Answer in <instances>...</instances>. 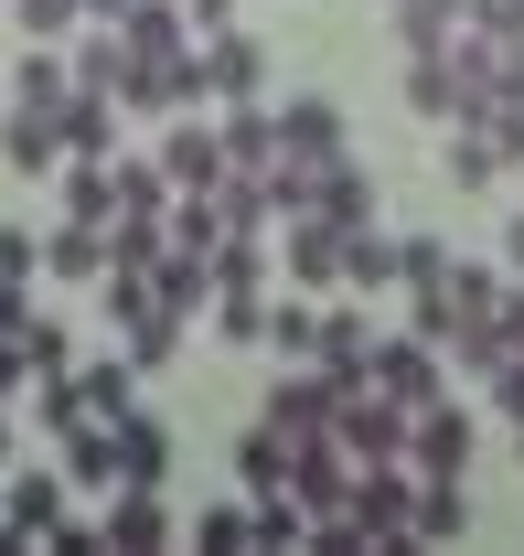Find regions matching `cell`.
<instances>
[{"mask_svg": "<svg viewBox=\"0 0 524 556\" xmlns=\"http://www.w3.org/2000/svg\"><path fill=\"white\" fill-rule=\"evenodd\" d=\"M278 268H289V289H342V236L322 214H289L278 225Z\"/></svg>", "mask_w": 524, "mask_h": 556, "instance_id": "cell-10", "label": "cell"}, {"mask_svg": "<svg viewBox=\"0 0 524 556\" xmlns=\"http://www.w3.org/2000/svg\"><path fill=\"white\" fill-rule=\"evenodd\" d=\"M118 108H129V118H183V108H203V54L194 43H183V54H129Z\"/></svg>", "mask_w": 524, "mask_h": 556, "instance_id": "cell-2", "label": "cell"}, {"mask_svg": "<svg viewBox=\"0 0 524 556\" xmlns=\"http://www.w3.org/2000/svg\"><path fill=\"white\" fill-rule=\"evenodd\" d=\"M75 11H86V22H129V0H75Z\"/></svg>", "mask_w": 524, "mask_h": 556, "instance_id": "cell-48", "label": "cell"}, {"mask_svg": "<svg viewBox=\"0 0 524 556\" xmlns=\"http://www.w3.org/2000/svg\"><path fill=\"white\" fill-rule=\"evenodd\" d=\"M267 417H278L289 439H322L332 428V375L322 364H311V375H278V386H267Z\"/></svg>", "mask_w": 524, "mask_h": 556, "instance_id": "cell-18", "label": "cell"}, {"mask_svg": "<svg viewBox=\"0 0 524 556\" xmlns=\"http://www.w3.org/2000/svg\"><path fill=\"white\" fill-rule=\"evenodd\" d=\"M0 161H11V172H65V129H54V108H11V118H0Z\"/></svg>", "mask_w": 524, "mask_h": 556, "instance_id": "cell-17", "label": "cell"}, {"mask_svg": "<svg viewBox=\"0 0 524 556\" xmlns=\"http://www.w3.org/2000/svg\"><path fill=\"white\" fill-rule=\"evenodd\" d=\"M278 161H300V172L342 161V108H332V97H289V108H278Z\"/></svg>", "mask_w": 524, "mask_h": 556, "instance_id": "cell-11", "label": "cell"}, {"mask_svg": "<svg viewBox=\"0 0 524 556\" xmlns=\"http://www.w3.org/2000/svg\"><path fill=\"white\" fill-rule=\"evenodd\" d=\"M150 300H161V311H183V321H194L203 300H214V268H203V257H172V247H161V268H150Z\"/></svg>", "mask_w": 524, "mask_h": 556, "instance_id": "cell-27", "label": "cell"}, {"mask_svg": "<svg viewBox=\"0 0 524 556\" xmlns=\"http://www.w3.org/2000/svg\"><path fill=\"white\" fill-rule=\"evenodd\" d=\"M311 321H322L311 300H267V332H258V343L278 353V364H311Z\"/></svg>", "mask_w": 524, "mask_h": 556, "instance_id": "cell-33", "label": "cell"}, {"mask_svg": "<svg viewBox=\"0 0 524 556\" xmlns=\"http://www.w3.org/2000/svg\"><path fill=\"white\" fill-rule=\"evenodd\" d=\"M65 214H75V225H108V214H118V193H108V161H65Z\"/></svg>", "mask_w": 524, "mask_h": 556, "instance_id": "cell-35", "label": "cell"}, {"mask_svg": "<svg viewBox=\"0 0 524 556\" xmlns=\"http://www.w3.org/2000/svg\"><path fill=\"white\" fill-rule=\"evenodd\" d=\"M11 11H22V33H33V43H54V33H75V22H86L75 0H11Z\"/></svg>", "mask_w": 524, "mask_h": 556, "instance_id": "cell-42", "label": "cell"}, {"mask_svg": "<svg viewBox=\"0 0 524 556\" xmlns=\"http://www.w3.org/2000/svg\"><path fill=\"white\" fill-rule=\"evenodd\" d=\"M65 54H54V43H33V54H22V65H11V108H65Z\"/></svg>", "mask_w": 524, "mask_h": 556, "instance_id": "cell-29", "label": "cell"}, {"mask_svg": "<svg viewBox=\"0 0 524 556\" xmlns=\"http://www.w3.org/2000/svg\"><path fill=\"white\" fill-rule=\"evenodd\" d=\"M172 11H183V0H172Z\"/></svg>", "mask_w": 524, "mask_h": 556, "instance_id": "cell-51", "label": "cell"}, {"mask_svg": "<svg viewBox=\"0 0 524 556\" xmlns=\"http://www.w3.org/2000/svg\"><path fill=\"white\" fill-rule=\"evenodd\" d=\"M203 268H214V289H267V236H225Z\"/></svg>", "mask_w": 524, "mask_h": 556, "instance_id": "cell-36", "label": "cell"}, {"mask_svg": "<svg viewBox=\"0 0 524 556\" xmlns=\"http://www.w3.org/2000/svg\"><path fill=\"white\" fill-rule=\"evenodd\" d=\"M364 386L386 396V407H428V396H450V364H439V343H417V332H396V343L364 353Z\"/></svg>", "mask_w": 524, "mask_h": 556, "instance_id": "cell-4", "label": "cell"}, {"mask_svg": "<svg viewBox=\"0 0 524 556\" xmlns=\"http://www.w3.org/2000/svg\"><path fill=\"white\" fill-rule=\"evenodd\" d=\"M150 161H161V182H172V193H214V182H225V139H214V118H194V108L161 129Z\"/></svg>", "mask_w": 524, "mask_h": 556, "instance_id": "cell-5", "label": "cell"}, {"mask_svg": "<svg viewBox=\"0 0 524 556\" xmlns=\"http://www.w3.org/2000/svg\"><path fill=\"white\" fill-rule=\"evenodd\" d=\"M11 343H22V375H65V364H75V343H65V321H43V311H33V321H22V332H11Z\"/></svg>", "mask_w": 524, "mask_h": 556, "instance_id": "cell-38", "label": "cell"}, {"mask_svg": "<svg viewBox=\"0 0 524 556\" xmlns=\"http://www.w3.org/2000/svg\"><path fill=\"white\" fill-rule=\"evenodd\" d=\"M471 450H482V428H471V407H450V396H428V407L407 417V471H417V482H460Z\"/></svg>", "mask_w": 524, "mask_h": 556, "instance_id": "cell-3", "label": "cell"}, {"mask_svg": "<svg viewBox=\"0 0 524 556\" xmlns=\"http://www.w3.org/2000/svg\"><path fill=\"white\" fill-rule=\"evenodd\" d=\"M439 268H450V247H439V236H396V289H428Z\"/></svg>", "mask_w": 524, "mask_h": 556, "instance_id": "cell-41", "label": "cell"}, {"mask_svg": "<svg viewBox=\"0 0 524 556\" xmlns=\"http://www.w3.org/2000/svg\"><path fill=\"white\" fill-rule=\"evenodd\" d=\"M54 129H65V161H118V97H97V86H65Z\"/></svg>", "mask_w": 524, "mask_h": 556, "instance_id": "cell-12", "label": "cell"}, {"mask_svg": "<svg viewBox=\"0 0 524 556\" xmlns=\"http://www.w3.org/2000/svg\"><path fill=\"white\" fill-rule=\"evenodd\" d=\"M503 289H514V278H503V268H471V257H450V278H439V300H450V332H439V353H450L460 375H482V364H492Z\"/></svg>", "mask_w": 524, "mask_h": 556, "instance_id": "cell-1", "label": "cell"}, {"mask_svg": "<svg viewBox=\"0 0 524 556\" xmlns=\"http://www.w3.org/2000/svg\"><path fill=\"white\" fill-rule=\"evenodd\" d=\"M364 353H375L364 311H342V300H332L322 321H311V364H322V375H364Z\"/></svg>", "mask_w": 524, "mask_h": 556, "instance_id": "cell-23", "label": "cell"}, {"mask_svg": "<svg viewBox=\"0 0 524 556\" xmlns=\"http://www.w3.org/2000/svg\"><path fill=\"white\" fill-rule=\"evenodd\" d=\"M118 332H129V364H139V375H161V364L183 353V311H161V300H150V311L118 321Z\"/></svg>", "mask_w": 524, "mask_h": 556, "instance_id": "cell-30", "label": "cell"}, {"mask_svg": "<svg viewBox=\"0 0 524 556\" xmlns=\"http://www.w3.org/2000/svg\"><path fill=\"white\" fill-rule=\"evenodd\" d=\"M108 439H118V482H172V428H161V417L150 407H129V417H108Z\"/></svg>", "mask_w": 524, "mask_h": 556, "instance_id": "cell-14", "label": "cell"}, {"mask_svg": "<svg viewBox=\"0 0 524 556\" xmlns=\"http://www.w3.org/2000/svg\"><path fill=\"white\" fill-rule=\"evenodd\" d=\"M0 278H43V236H22V225H0Z\"/></svg>", "mask_w": 524, "mask_h": 556, "instance_id": "cell-44", "label": "cell"}, {"mask_svg": "<svg viewBox=\"0 0 524 556\" xmlns=\"http://www.w3.org/2000/svg\"><path fill=\"white\" fill-rule=\"evenodd\" d=\"M54 450H65V492H118V439H108V417H75Z\"/></svg>", "mask_w": 524, "mask_h": 556, "instance_id": "cell-15", "label": "cell"}, {"mask_svg": "<svg viewBox=\"0 0 524 556\" xmlns=\"http://www.w3.org/2000/svg\"><path fill=\"white\" fill-rule=\"evenodd\" d=\"M214 139H225V172H267V161H278V108L236 97V108L214 118Z\"/></svg>", "mask_w": 524, "mask_h": 556, "instance_id": "cell-16", "label": "cell"}, {"mask_svg": "<svg viewBox=\"0 0 524 556\" xmlns=\"http://www.w3.org/2000/svg\"><path fill=\"white\" fill-rule=\"evenodd\" d=\"M194 54H203V97H214V108H236V97H258V86H267V54L236 33V22H225V33H203Z\"/></svg>", "mask_w": 524, "mask_h": 556, "instance_id": "cell-9", "label": "cell"}, {"mask_svg": "<svg viewBox=\"0 0 524 556\" xmlns=\"http://www.w3.org/2000/svg\"><path fill=\"white\" fill-rule=\"evenodd\" d=\"M65 75H75V86H97V97H118V75H129V43H118V22H75Z\"/></svg>", "mask_w": 524, "mask_h": 556, "instance_id": "cell-21", "label": "cell"}, {"mask_svg": "<svg viewBox=\"0 0 524 556\" xmlns=\"http://www.w3.org/2000/svg\"><path fill=\"white\" fill-rule=\"evenodd\" d=\"M471 535V492L460 482H407V556L417 546H460Z\"/></svg>", "mask_w": 524, "mask_h": 556, "instance_id": "cell-13", "label": "cell"}, {"mask_svg": "<svg viewBox=\"0 0 524 556\" xmlns=\"http://www.w3.org/2000/svg\"><path fill=\"white\" fill-rule=\"evenodd\" d=\"M450 182H460V193H492V182H503V161H492V139L471 129V118H450Z\"/></svg>", "mask_w": 524, "mask_h": 556, "instance_id": "cell-31", "label": "cell"}, {"mask_svg": "<svg viewBox=\"0 0 524 556\" xmlns=\"http://www.w3.org/2000/svg\"><path fill=\"white\" fill-rule=\"evenodd\" d=\"M203 311H214V332H225V343H258V332H267V289H214Z\"/></svg>", "mask_w": 524, "mask_h": 556, "instance_id": "cell-37", "label": "cell"}, {"mask_svg": "<svg viewBox=\"0 0 524 556\" xmlns=\"http://www.w3.org/2000/svg\"><path fill=\"white\" fill-rule=\"evenodd\" d=\"M97 535H108V556H161V546H172V514H161L150 482H118L108 514H97Z\"/></svg>", "mask_w": 524, "mask_h": 556, "instance_id": "cell-7", "label": "cell"}, {"mask_svg": "<svg viewBox=\"0 0 524 556\" xmlns=\"http://www.w3.org/2000/svg\"><path fill=\"white\" fill-rule=\"evenodd\" d=\"M33 417H43L54 439H65L75 417H86V396H75V364H65V375H33Z\"/></svg>", "mask_w": 524, "mask_h": 556, "instance_id": "cell-39", "label": "cell"}, {"mask_svg": "<svg viewBox=\"0 0 524 556\" xmlns=\"http://www.w3.org/2000/svg\"><path fill=\"white\" fill-rule=\"evenodd\" d=\"M43 268L65 278V289H97V278H108V225H54V236H43Z\"/></svg>", "mask_w": 524, "mask_h": 556, "instance_id": "cell-19", "label": "cell"}, {"mask_svg": "<svg viewBox=\"0 0 524 556\" xmlns=\"http://www.w3.org/2000/svg\"><path fill=\"white\" fill-rule=\"evenodd\" d=\"M450 33H460V0H396V43L407 54H450Z\"/></svg>", "mask_w": 524, "mask_h": 556, "instance_id": "cell-28", "label": "cell"}, {"mask_svg": "<svg viewBox=\"0 0 524 556\" xmlns=\"http://www.w3.org/2000/svg\"><path fill=\"white\" fill-rule=\"evenodd\" d=\"M108 193H118V214H161V204H172L161 161H108Z\"/></svg>", "mask_w": 524, "mask_h": 556, "instance_id": "cell-34", "label": "cell"}, {"mask_svg": "<svg viewBox=\"0 0 524 556\" xmlns=\"http://www.w3.org/2000/svg\"><path fill=\"white\" fill-rule=\"evenodd\" d=\"M194 546H203V556H247V503H214V514H194Z\"/></svg>", "mask_w": 524, "mask_h": 556, "instance_id": "cell-40", "label": "cell"}, {"mask_svg": "<svg viewBox=\"0 0 524 556\" xmlns=\"http://www.w3.org/2000/svg\"><path fill=\"white\" fill-rule=\"evenodd\" d=\"M247 546H267V556H300V546H311L300 492H247Z\"/></svg>", "mask_w": 524, "mask_h": 556, "instance_id": "cell-22", "label": "cell"}, {"mask_svg": "<svg viewBox=\"0 0 524 556\" xmlns=\"http://www.w3.org/2000/svg\"><path fill=\"white\" fill-rule=\"evenodd\" d=\"M75 396H86V417H129V407H139V364H129V353L75 364Z\"/></svg>", "mask_w": 524, "mask_h": 556, "instance_id": "cell-24", "label": "cell"}, {"mask_svg": "<svg viewBox=\"0 0 524 556\" xmlns=\"http://www.w3.org/2000/svg\"><path fill=\"white\" fill-rule=\"evenodd\" d=\"M503 428H514V460H524V417H503Z\"/></svg>", "mask_w": 524, "mask_h": 556, "instance_id": "cell-50", "label": "cell"}, {"mask_svg": "<svg viewBox=\"0 0 524 556\" xmlns=\"http://www.w3.org/2000/svg\"><path fill=\"white\" fill-rule=\"evenodd\" d=\"M118 43H129V54H183V43H194V22H183L172 0H129V22H118Z\"/></svg>", "mask_w": 524, "mask_h": 556, "instance_id": "cell-25", "label": "cell"}, {"mask_svg": "<svg viewBox=\"0 0 524 556\" xmlns=\"http://www.w3.org/2000/svg\"><path fill=\"white\" fill-rule=\"evenodd\" d=\"M183 22H194V43H203V33H225V22H236V0H183Z\"/></svg>", "mask_w": 524, "mask_h": 556, "instance_id": "cell-45", "label": "cell"}, {"mask_svg": "<svg viewBox=\"0 0 524 556\" xmlns=\"http://www.w3.org/2000/svg\"><path fill=\"white\" fill-rule=\"evenodd\" d=\"M0 396H22V343L0 332Z\"/></svg>", "mask_w": 524, "mask_h": 556, "instance_id": "cell-46", "label": "cell"}, {"mask_svg": "<svg viewBox=\"0 0 524 556\" xmlns=\"http://www.w3.org/2000/svg\"><path fill=\"white\" fill-rule=\"evenodd\" d=\"M460 22L492 33V43H514V33H524V0H460Z\"/></svg>", "mask_w": 524, "mask_h": 556, "instance_id": "cell-43", "label": "cell"}, {"mask_svg": "<svg viewBox=\"0 0 524 556\" xmlns=\"http://www.w3.org/2000/svg\"><path fill=\"white\" fill-rule=\"evenodd\" d=\"M0 471H11V417H0Z\"/></svg>", "mask_w": 524, "mask_h": 556, "instance_id": "cell-49", "label": "cell"}, {"mask_svg": "<svg viewBox=\"0 0 524 556\" xmlns=\"http://www.w3.org/2000/svg\"><path fill=\"white\" fill-rule=\"evenodd\" d=\"M311 214H322L332 236H364V225H375V172H364L353 150L322 161V172H311Z\"/></svg>", "mask_w": 524, "mask_h": 556, "instance_id": "cell-8", "label": "cell"}, {"mask_svg": "<svg viewBox=\"0 0 524 556\" xmlns=\"http://www.w3.org/2000/svg\"><path fill=\"white\" fill-rule=\"evenodd\" d=\"M407 108H417V118H439V129L460 118V75H450V54H407Z\"/></svg>", "mask_w": 524, "mask_h": 556, "instance_id": "cell-26", "label": "cell"}, {"mask_svg": "<svg viewBox=\"0 0 524 556\" xmlns=\"http://www.w3.org/2000/svg\"><path fill=\"white\" fill-rule=\"evenodd\" d=\"M503 268L524 278V214H514V225H503Z\"/></svg>", "mask_w": 524, "mask_h": 556, "instance_id": "cell-47", "label": "cell"}, {"mask_svg": "<svg viewBox=\"0 0 524 556\" xmlns=\"http://www.w3.org/2000/svg\"><path fill=\"white\" fill-rule=\"evenodd\" d=\"M289 450H300V439H289L278 417H258V428L236 439V492H289Z\"/></svg>", "mask_w": 524, "mask_h": 556, "instance_id": "cell-20", "label": "cell"}, {"mask_svg": "<svg viewBox=\"0 0 524 556\" xmlns=\"http://www.w3.org/2000/svg\"><path fill=\"white\" fill-rule=\"evenodd\" d=\"M0 525H11L22 556H43V535L65 525V471H11L0 482Z\"/></svg>", "mask_w": 524, "mask_h": 556, "instance_id": "cell-6", "label": "cell"}, {"mask_svg": "<svg viewBox=\"0 0 524 556\" xmlns=\"http://www.w3.org/2000/svg\"><path fill=\"white\" fill-rule=\"evenodd\" d=\"M342 289H396V236H342Z\"/></svg>", "mask_w": 524, "mask_h": 556, "instance_id": "cell-32", "label": "cell"}]
</instances>
